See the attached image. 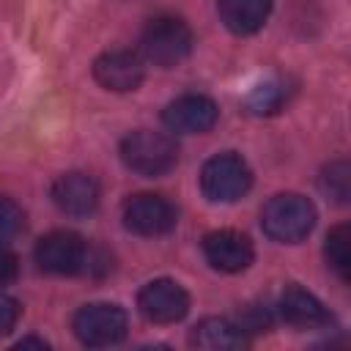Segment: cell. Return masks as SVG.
<instances>
[{
    "mask_svg": "<svg viewBox=\"0 0 351 351\" xmlns=\"http://www.w3.org/2000/svg\"><path fill=\"white\" fill-rule=\"evenodd\" d=\"M121 159L132 173L145 176V178H159L176 167L178 145L165 132L137 129L121 140Z\"/></svg>",
    "mask_w": 351,
    "mask_h": 351,
    "instance_id": "obj_1",
    "label": "cell"
},
{
    "mask_svg": "<svg viewBox=\"0 0 351 351\" xmlns=\"http://www.w3.org/2000/svg\"><path fill=\"white\" fill-rule=\"evenodd\" d=\"M315 225V206L296 192H282L269 197V203L261 211V228L269 239L282 244H296L304 236H310Z\"/></svg>",
    "mask_w": 351,
    "mask_h": 351,
    "instance_id": "obj_2",
    "label": "cell"
},
{
    "mask_svg": "<svg viewBox=\"0 0 351 351\" xmlns=\"http://www.w3.org/2000/svg\"><path fill=\"white\" fill-rule=\"evenodd\" d=\"M192 30L178 16H156L145 25L140 47L148 63L154 66H176L192 52Z\"/></svg>",
    "mask_w": 351,
    "mask_h": 351,
    "instance_id": "obj_3",
    "label": "cell"
},
{
    "mask_svg": "<svg viewBox=\"0 0 351 351\" xmlns=\"http://www.w3.org/2000/svg\"><path fill=\"white\" fill-rule=\"evenodd\" d=\"M250 186H252V170L233 151L211 156L200 170V189L214 203H233L244 197Z\"/></svg>",
    "mask_w": 351,
    "mask_h": 351,
    "instance_id": "obj_4",
    "label": "cell"
},
{
    "mask_svg": "<svg viewBox=\"0 0 351 351\" xmlns=\"http://www.w3.org/2000/svg\"><path fill=\"white\" fill-rule=\"evenodd\" d=\"M71 329H74V335L82 346L104 348V346H115L126 337L129 318L118 304L93 302V304H85L74 313Z\"/></svg>",
    "mask_w": 351,
    "mask_h": 351,
    "instance_id": "obj_5",
    "label": "cell"
},
{
    "mask_svg": "<svg viewBox=\"0 0 351 351\" xmlns=\"http://www.w3.org/2000/svg\"><path fill=\"white\" fill-rule=\"evenodd\" d=\"M178 211L165 195H134L123 203V225L137 236H165L176 228Z\"/></svg>",
    "mask_w": 351,
    "mask_h": 351,
    "instance_id": "obj_6",
    "label": "cell"
},
{
    "mask_svg": "<svg viewBox=\"0 0 351 351\" xmlns=\"http://www.w3.org/2000/svg\"><path fill=\"white\" fill-rule=\"evenodd\" d=\"M36 263L47 274H77L88 263L85 241L71 230H52L36 244Z\"/></svg>",
    "mask_w": 351,
    "mask_h": 351,
    "instance_id": "obj_7",
    "label": "cell"
},
{
    "mask_svg": "<svg viewBox=\"0 0 351 351\" xmlns=\"http://www.w3.org/2000/svg\"><path fill=\"white\" fill-rule=\"evenodd\" d=\"M137 307L151 324H176L189 313V293L176 280L159 277L140 288Z\"/></svg>",
    "mask_w": 351,
    "mask_h": 351,
    "instance_id": "obj_8",
    "label": "cell"
},
{
    "mask_svg": "<svg viewBox=\"0 0 351 351\" xmlns=\"http://www.w3.org/2000/svg\"><path fill=\"white\" fill-rule=\"evenodd\" d=\"M93 77L101 88L115 90V93H129L137 90L145 80V63L137 52L129 49H110L101 52L93 60Z\"/></svg>",
    "mask_w": 351,
    "mask_h": 351,
    "instance_id": "obj_9",
    "label": "cell"
},
{
    "mask_svg": "<svg viewBox=\"0 0 351 351\" xmlns=\"http://www.w3.org/2000/svg\"><path fill=\"white\" fill-rule=\"evenodd\" d=\"M217 118H219V107L200 93H184L173 99L162 112L165 126L176 134H203L217 123Z\"/></svg>",
    "mask_w": 351,
    "mask_h": 351,
    "instance_id": "obj_10",
    "label": "cell"
},
{
    "mask_svg": "<svg viewBox=\"0 0 351 351\" xmlns=\"http://www.w3.org/2000/svg\"><path fill=\"white\" fill-rule=\"evenodd\" d=\"M203 255H206L211 269L225 271V274H236L252 263L255 250L244 233L225 228V230H211L203 239Z\"/></svg>",
    "mask_w": 351,
    "mask_h": 351,
    "instance_id": "obj_11",
    "label": "cell"
},
{
    "mask_svg": "<svg viewBox=\"0 0 351 351\" xmlns=\"http://www.w3.org/2000/svg\"><path fill=\"white\" fill-rule=\"evenodd\" d=\"M99 184L88 173H63L52 184V203L66 214V217H88L99 208Z\"/></svg>",
    "mask_w": 351,
    "mask_h": 351,
    "instance_id": "obj_12",
    "label": "cell"
},
{
    "mask_svg": "<svg viewBox=\"0 0 351 351\" xmlns=\"http://www.w3.org/2000/svg\"><path fill=\"white\" fill-rule=\"evenodd\" d=\"M277 307H280V315L296 329H324L332 321L324 302L315 293L304 291L302 285H288L280 293Z\"/></svg>",
    "mask_w": 351,
    "mask_h": 351,
    "instance_id": "obj_13",
    "label": "cell"
},
{
    "mask_svg": "<svg viewBox=\"0 0 351 351\" xmlns=\"http://www.w3.org/2000/svg\"><path fill=\"white\" fill-rule=\"evenodd\" d=\"M217 11L230 33L250 36L266 25L271 14V0H217Z\"/></svg>",
    "mask_w": 351,
    "mask_h": 351,
    "instance_id": "obj_14",
    "label": "cell"
},
{
    "mask_svg": "<svg viewBox=\"0 0 351 351\" xmlns=\"http://www.w3.org/2000/svg\"><path fill=\"white\" fill-rule=\"evenodd\" d=\"M189 343L206 351H236L247 346V335L228 318H203L192 329Z\"/></svg>",
    "mask_w": 351,
    "mask_h": 351,
    "instance_id": "obj_15",
    "label": "cell"
},
{
    "mask_svg": "<svg viewBox=\"0 0 351 351\" xmlns=\"http://www.w3.org/2000/svg\"><path fill=\"white\" fill-rule=\"evenodd\" d=\"M324 255H326L329 269L343 282H348V274H351V228L346 222H340L329 230L326 244H324Z\"/></svg>",
    "mask_w": 351,
    "mask_h": 351,
    "instance_id": "obj_16",
    "label": "cell"
},
{
    "mask_svg": "<svg viewBox=\"0 0 351 351\" xmlns=\"http://www.w3.org/2000/svg\"><path fill=\"white\" fill-rule=\"evenodd\" d=\"M321 192L326 197H332L335 203H348V197H351V165L346 159H337V162L324 167Z\"/></svg>",
    "mask_w": 351,
    "mask_h": 351,
    "instance_id": "obj_17",
    "label": "cell"
},
{
    "mask_svg": "<svg viewBox=\"0 0 351 351\" xmlns=\"http://www.w3.org/2000/svg\"><path fill=\"white\" fill-rule=\"evenodd\" d=\"M285 101H288V88H285L282 82H277V80L258 85V88L247 96V107H250V112H255V115H274Z\"/></svg>",
    "mask_w": 351,
    "mask_h": 351,
    "instance_id": "obj_18",
    "label": "cell"
},
{
    "mask_svg": "<svg viewBox=\"0 0 351 351\" xmlns=\"http://www.w3.org/2000/svg\"><path fill=\"white\" fill-rule=\"evenodd\" d=\"M244 335H261L271 326V313L263 304H244L239 310V318L233 321Z\"/></svg>",
    "mask_w": 351,
    "mask_h": 351,
    "instance_id": "obj_19",
    "label": "cell"
},
{
    "mask_svg": "<svg viewBox=\"0 0 351 351\" xmlns=\"http://www.w3.org/2000/svg\"><path fill=\"white\" fill-rule=\"evenodd\" d=\"M22 228H25V214H22V208H19L11 197L0 195V241L14 239Z\"/></svg>",
    "mask_w": 351,
    "mask_h": 351,
    "instance_id": "obj_20",
    "label": "cell"
},
{
    "mask_svg": "<svg viewBox=\"0 0 351 351\" xmlns=\"http://www.w3.org/2000/svg\"><path fill=\"white\" fill-rule=\"evenodd\" d=\"M19 321V302L0 293V337L8 335Z\"/></svg>",
    "mask_w": 351,
    "mask_h": 351,
    "instance_id": "obj_21",
    "label": "cell"
},
{
    "mask_svg": "<svg viewBox=\"0 0 351 351\" xmlns=\"http://www.w3.org/2000/svg\"><path fill=\"white\" fill-rule=\"evenodd\" d=\"M16 271H19V263H16V255L8 252L5 247H0V288L11 285L16 280Z\"/></svg>",
    "mask_w": 351,
    "mask_h": 351,
    "instance_id": "obj_22",
    "label": "cell"
},
{
    "mask_svg": "<svg viewBox=\"0 0 351 351\" xmlns=\"http://www.w3.org/2000/svg\"><path fill=\"white\" fill-rule=\"evenodd\" d=\"M16 346H19V348H25V346H38V348H47V343H44V340H38V337H25V340H19Z\"/></svg>",
    "mask_w": 351,
    "mask_h": 351,
    "instance_id": "obj_23",
    "label": "cell"
}]
</instances>
